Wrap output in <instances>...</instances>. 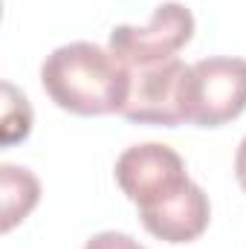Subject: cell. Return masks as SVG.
Returning <instances> with one entry per match:
<instances>
[{"label": "cell", "mask_w": 246, "mask_h": 249, "mask_svg": "<svg viewBox=\"0 0 246 249\" xmlns=\"http://www.w3.org/2000/svg\"><path fill=\"white\" fill-rule=\"evenodd\" d=\"M41 84L61 110L107 116L122 113L130 72L110 50L90 41H72L47 55L41 64Z\"/></svg>", "instance_id": "6da1fadb"}, {"label": "cell", "mask_w": 246, "mask_h": 249, "mask_svg": "<svg viewBox=\"0 0 246 249\" xmlns=\"http://www.w3.org/2000/svg\"><path fill=\"white\" fill-rule=\"evenodd\" d=\"M127 72H130V87L119 116H124L127 122L162 124V127H177L188 122L191 64L168 58Z\"/></svg>", "instance_id": "7a4b0ae2"}, {"label": "cell", "mask_w": 246, "mask_h": 249, "mask_svg": "<svg viewBox=\"0 0 246 249\" xmlns=\"http://www.w3.org/2000/svg\"><path fill=\"white\" fill-rule=\"evenodd\" d=\"M194 38V15L191 9L168 0L159 3L148 20V26H116L110 32V44L107 50L127 67H148V64H159L168 58H177V53Z\"/></svg>", "instance_id": "3957f363"}, {"label": "cell", "mask_w": 246, "mask_h": 249, "mask_svg": "<svg viewBox=\"0 0 246 249\" xmlns=\"http://www.w3.org/2000/svg\"><path fill=\"white\" fill-rule=\"evenodd\" d=\"M116 183L136 209L159 206L162 200L180 194L191 177L185 171L183 157L162 142H145L124 148L116 160Z\"/></svg>", "instance_id": "277c9868"}, {"label": "cell", "mask_w": 246, "mask_h": 249, "mask_svg": "<svg viewBox=\"0 0 246 249\" xmlns=\"http://www.w3.org/2000/svg\"><path fill=\"white\" fill-rule=\"evenodd\" d=\"M246 110V58L214 55L191 64L188 124L220 127Z\"/></svg>", "instance_id": "5b68a950"}, {"label": "cell", "mask_w": 246, "mask_h": 249, "mask_svg": "<svg viewBox=\"0 0 246 249\" xmlns=\"http://www.w3.org/2000/svg\"><path fill=\"white\" fill-rule=\"evenodd\" d=\"M139 217L154 238L165 244H191L209 229L211 203H209V194L191 180L180 194L162 200L159 206L142 209Z\"/></svg>", "instance_id": "8992f818"}, {"label": "cell", "mask_w": 246, "mask_h": 249, "mask_svg": "<svg viewBox=\"0 0 246 249\" xmlns=\"http://www.w3.org/2000/svg\"><path fill=\"white\" fill-rule=\"evenodd\" d=\"M41 200V183L32 171L18 165H0V203H3V232H12Z\"/></svg>", "instance_id": "52a82bcc"}, {"label": "cell", "mask_w": 246, "mask_h": 249, "mask_svg": "<svg viewBox=\"0 0 246 249\" xmlns=\"http://www.w3.org/2000/svg\"><path fill=\"white\" fill-rule=\"evenodd\" d=\"M32 130V107L18 93L15 84H3V145H15L26 139Z\"/></svg>", "instance_id": "ba28073f"}, {"label": "cell", "mask_w": 246, "mask_h": 249, "mask_svg": "<svg viewBox=\"0 0 246 249\" xmlns=\"http://www.w3.org/2000/svg\"><path fill=\"white\" fill-rule=\"evenodd\" d=\"M84 249H148V247H142L139 241H133L124 232H99L84 244Z\"/></svg>", "instance_id": "9c48e42d"}, {"label": "cell", "mask_w": 246, "mask_h": 249, "mask_svg": "<svg viewBox=\"0 0 246 249\" xmlns=\"http://www.w3.org/2000/svg\"><path fill=\"white\" fill-rule=\"evenodd\" d=\"M235 177H238L241 188L246 191V136L241 139V145H238V154H235Z\"/></svg>", "instance_id": "30bf717a"}]
</instances>
